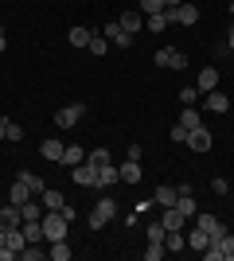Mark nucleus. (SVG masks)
I'll list each match as a JSON object with an SVG mask.
<instances>
[{"label":"nucleus","instance_id":"c756f323","mask_svg":"<svg viewBox=\"0 0 234 261\" xmlns=\"http://www.w3.org/2000/svg\"><path fill=\"white\" fill-rule=\"evenodd\" d=\"M90 35L94 32H86V28H70L67 39H70V47H90Z\"/></svg>","mask_w":234,"mask_h":261},{"label":"nucleus","instance_id":"a211bd4d","mask_svg":"<svg viewBox=\"0 0 234 261\" xmlns=\"http://www.w3.org/2000/svg\"><path fill=\"white\" fill-rule=\"evenodd\" d=\"M70 246H67V238H59V242H51V250H47V257L51 261H70Z\"/></svg>","mask_w":234,"mask_h":261},{"label":"nucleus","instance_id":"f257e3e1","mask_svg":"<svg viewBox=\"0 0 234 261\" xmlns=\"http://www.w3.org/2000/svg\"><path fill=\"white\" fill-rule=\"evenodd\" d=\"M39 222H43V238H47V242L67 238V230H70V222L59 215V211H43V218H39Z\"/></svg>","mask_w":234,"mask_h":261},{"label":"nucleus","instance_id":"e433bc0d","mask_svg":"<svg viewBox=\"0 0 234 261\" xmlns=\"http://www.w3.org/2000/svg\"><path fill=\"white\" fill-rule=\"evenodd\" d=\"M195 98H199V86H188V90H179V106H195Z\"/></svg>","mask_w":234,"mask_h":261},{"label":"nucleus","instance_id":"c9c22d12","mask_svg":"<svg viewBox=\"0 0 234 261\" xmlns=\"http://www.w3.org/2000/svg\"><path fill=\"white\" fill-rule=\"evenodd\" d=\"M164 28H168V16H164V12L148 16V32H164Z\"/></svg>","mask_w":234,"mask_h":261},{"label":"nucleus","instance_id":"9b49d317","mask_svg":"<svg viewBox=\"0 0 234 261\" xmlns=\"http://www.w3.org/2000/svg\"><path fill=\"white\" fill-rule=\"evenodd\" d=\"M63 148H67V144L43 141V144H39V156H43V160H51V164H59V160H63Z\"/></svg>","mask_w":234,"mask_h":261},{"label":"nucleus","instance_id":"a878e982","mask_svg":"<svg viewBox=\"0 0 234 261\" xmlns=\"http://www.w3.org/2000/svg\"><path fill=\"white\" fill-rule=\"evenodd\" d=\"M4 246H12V250H16V257H20V250L28 246V238H23V226H12V230H8V242H4Z\"/></svg>","mask_w":234,"mask_h":261},{"label":"nucleus","instance_id":"7c9ffc66","mask_svg":"<svg viewBox=\"0 0 234 261\" xmlns=\"http://www.w3.org/2000/svg\"><path fill=\"white\" fill-rule=\"evenodd\" d=\"M90 55H106L110 51V39H106V35H90V47H86Z\"/></svg>","mask_w":234,"mask_h":261},{"label":"nucleus","instance_id":"2f4dec72","mask_svg":"<svg viewBox=\"0 0 234 261\" xmlns=\"http://www.w3.org/2000/svg\"><path fill=\"white\" fill-rule=\"evenodd\" d=\"M4 141H12V144H20V141H23V129L16 125V121H4Z\"/></svg>","mask_w":234,"mask_h":261},{"label":"nucleus","instance_id":"bb28decb","mask_svg":"<svg viewBox=\"0 0 234 261\" xmlns=\"http://www.w3.org/2000/svg\"><path fill=\"white\" fill-rule=\"evenodd\" d=\"M86 164H94V168H106V164H113V152H110V148H94V152L86 156Z\"/></svg>","mask_w":234,"mask_h":261},{"label":"nucleus","instance_id":"b1692460","mask_svg":"<svg viewBox=\"0 0 234 261\" xmlns=\"http://www.w3.org/2000/svg\"><path fill=\"white\" fill-rule=\"evenodd\" d=\"M184 238H188V246H191V250H207V246H211V238H207V234H203V230L199 226H195V230H191V234H184Z\"/></svg>","mask_w":234,"mask_h":261},{"label":"nucleus","instance_id":"72a5a7b5","mask_svg":"<svg viewBox=\"0 0 234 261\" xmlns=\"http://www.w3.org/2000/svg\"><path fill=\"white\" fill-rule=\"evenodd\" d=\"M20 257H23V261H43V257H47V250H35V242H28V246L20 250Z\"/></svg>","mask_w":234,"mask_h":261},{"label":"nucleus","instance_id":"412c9836","mask_svg":"<svg viewBox=\"0 0 234 261\" xmlns=\"http://www.w3.org/2000/svg\"><path fill=\"white\" fill-rule=\"evenodd\" d=\"M207 109H211V113H226V109H230V98H226V94H207Z\"/></svg>","mask_w":234,"mask_h":261},{"label":"nucleus","instance_id":"49530a36","mask_svg":"<svg viewBox=\"0 0 234 261\" xmlns=\"http://www.w3.org/2000/svg\"><path fill=\"white\" fill-rule=\"evenodd\" d=\"M230 16H234V0H230Z\"/></svg>","mask_w":234,"mask_h":261},{"label":"nucleus","instance_id":"58836bf2","mask_svg":"<svg viewBox=\"0 0 234 261\" xmlns=\"http://www.w3.org/2000/svg\"><path fill=\"white\" fill-rule=\"evenodd\" d=\"M141 12H145V16H156V12H164V0H141Z\"/></svg>","mask_w":234,"mask_h":261},{"label":"nucleus","instance_id":"f3484780","mask_svg":"<svg viewBox=\"0 0 234 261\" xmlns=\"http://www.w3.org/2000/svg\"><path fill=\"white\" fill-rule=\"evenodd\" d=\"M20 184L28 187L32 195H43V191H47V184H43V179H39V175H35V172H20Z\"/></svg>","mask_w":234,"mask_h":261},{"label":"nucleus","instance_id":"aec40b11","mask_svg":"<svg viewBox=\"0 0 234 261\" xmlns=\"http://www.w3.org/2000/svg\"><path fill=\"white\" fill-rule=\"evenodd\" d=\"M117 179H121V172H117L113 164H106V168H98V187H113V184H117Z\"/></svg>","mask_w":234,"mask_h":261},{"label":"nucleus","instance_id":"39448f33","mask_svg":"<svg viewBox=\"0 0 234 261\" xmlns=\"http://www.w3.org/2000/svg\"><path fill=\"white\" fill-rule=\"evenodd\" d=\"M195 226H199V230H203V234H207L211 242H219V238L226 234L223 218H215V215H195Z\"/></svg>","mask_w":234,"mask_h":261},{"label":"nucleus","instance_id":"f8f14e48","mask_svg":"<svg viewBox=\"0 0 234 261\" xmlns=\"http://www.w3.org/2000/svg\"><path fill=\"white\" fill-rule=\"evenodd\" d=\"M86 160V152H82V148H78V144H67V148H63V168H78V164Z\"/></svg>","mask_w":234,"mask_h":261},{"label":"nucleus","instance_id":"473e14b6","mask_svg":"<svg viewBox=\"0 0 234 261\" xmlns=\"http://www.w3.org/2000/svg\"><path fill=\"white\" fill-rule=\"evenodd\" d=\"M168 253V246L164 242H148V250H145V261H160Z\"/></svg>","mask_w":234,"mask_h":261},{"label":"nucleus","instance_id":"a19ab883","mask_svg":"<svg viewBox=\"0 0 234 261\" xmlns=\"http://www.w3.org/2000/svg\"><path fill=\"white\" fill-rule=\"evenodd\" d=\"M211 191H215V195H226V191H230V184H226V179H211Z\"/></svg>","mask_w":234,"mask_h":261},{"label":"nucleus","instance_id":"cd10ccee","mask_svg":"<svg viewBox=\"0 0 234 261\" xmlns=\"http://www.w3.org/2000/svg\"><path fill=\"white\" fill-rule=\"evenodd\" d=\"M28 199H32V191H28V187H23L20 179H16V187H12V191H8V203H16V207H23Z\"/></svg>","mask_w":234,"mask_h":261},{"label":"nucleus","instance_id":"c03bdc74","mask_svg":"<svg viewBox=\"0 0 234 261\" xmlns=\"http://www.w3.org/2000/svg\"><path fill=\"white\" fill-rule=\"evenodd\" d=\"M4 47H8V39H4V32H0V51H4Z\"/></svg>","mask_w":234,"mask_h":261},{"label":"nucleus","instance_id":"c85d7f7f","mask_svg":"<svg viewBox=\"0 0 234 261\" xmlns=\"http://www.w3.org/2000/svg\"><path fill=\"white\" fill-rule=\"evenodd\" d=\"M176 207H179V215H184V218H195V215H199V207H195V199H191V195H179Z\"/></svg>","mask_w":234,"mask_h":261},{"label":"nucleus","instance_id":"6e6552de","mask_svg":"<svg viewBox=\"0 0 234 261\" xmlns=\"http://www.w3.org/2000/svg\"><path fill=\"white\" fill-rule=\"evenodd\" d=\"M188 148H191V152H207V148H211V129H207V125L191 129L188 133Z\"/></svg>","mask_w":234,"mask_h":261},{"label":"nucleus","instance_id":"dca6fc26","mask_svg":"<svg viewBox=\"0 0 234 261\" xmlns=\"http://www.w3.org/2000/svg\"><path fill=\"white\" fill-rule=\"evenodd\" d=\"M39 199H43V207H47V211H63V203H67L59 187H47V191H43V195H39Z\"/></svg>","mask_w":234,"mask_h":261},{"label":"nucleus","instance_id":"a18cd8bd","mask_svg":"<svg viewBox=\"0 0 234 261\" xmlns=\"http://www.w3.org/2000/svg\"><path fill=\"white\" fill-rule=\"evenodd\" d=\"M4 121H8V117H0V141H4Z\"/></svg>","mask_w":234,"mask_h":261},{"label":"nucleus","instance_id":"393cba45","mask_svg":"<svg viewBox=\"0 0 234 261\" xmlns=\"http://www.w3.org/2000/svg\"><path fill=\"white\" fill-rule=\"evenodd\" d=\"M20 211H23V222H35V218H43V211H47V207H43V199H39V203H32V199H28Z\"/></svg>","mask_w":234,"mask_h":261},{"label":"nucleus","instance_id":"7ed1b4c3","mask_svg":"<svg viewBox=\"0 0 234 261\" xmlns=\"http://www.w3.org/2000/svg\"><path fill=\"white\" fill-rule=\"evenodd\" d=\"M156 66H168V70H184V66H188V55L176 51V47H160V51H156Z\"/></svg>","mask_w":234,"mask_h":261},{"label":"nucleus","instance_id":"79ce46f5","mask_svg":"<svg viewBox=\"0 0 234 261\" xmlns=\"http://www.w3.org/2000/svg\"><path fill=\"white\" fill-rule=\"evenodd\" d=\"M226 47H230V51H234V28H230V32H226Z\"/></svg>","mask_w":234,"mask_h":261},{"label":"nucleus","instance_id":"20e7f679","mask_svg":"<svg viewBox=\"0 0 234 261\" xmlns=\"http://www.w3.org/2000/svg\"><path fill=\"white\" fill-rule=\"evenodd\" d=\"M82 117H86V106L74 101V106H67V109H59V113H55V125H59V129H74Z\"/></svg>","mask_w":234,"mask_h":261},{"label":"nucleus","instance_id":"4c0bfd02","mask_svg":"<svg viewBox=\"0 0 234 261\" xmlns=\"http://www.w3.org/2000/svg\"><path fill=\"white\" fill-rule=\"evenodd\" d=\"M164 222H148V242H164Z\"/></svg>","mask_w":234,"mask_h":261},{"label":"nucleus","instance_id":"2eb2a0df","mask_svg":"<svg viewBox=\"0 0 234 261\" xmlns=\"http://www.w3.org/2000/svg\"><path fill=\"white\" fill-rule=\"evenodd\" d=\"M117 172H121V184H137L141 179V160H125Z\"/></svg>","mask_w":234,"mask_h":261},{"label":"nucleus","instance_id":"9d476101","mask_svg":"<svg viewBox=\"0 0 234 261\" xmlns=\"http://www.w3.org/2000/svg\"><path fill=\"white\" fill-rule=\"evenodd\" d=\"M195 86H199V94H211V90L219 86V70H215V66H203V70H199V82H195Z\"/></svg>","mask_w":234,"mask_h":261},{"label":"nucleus","instance_id":"ddd939ff","mask_svg":"<svg viewBox=\"0 0 234 261\" xmlns=\"http://www.w3.org/2000/svg\"><path fill=\"white\" fill-rule=\"evenodd\" d=\"M117 23H121L125 32L133 35V32H141V28H145V12H125V16H121Z\"/></svg>","mask_w":234,"mask_h":261},{"label":"nucleus","instance_id":"1a4fd4ad","mask_svg":"<svg viewBox=\"0 0 234 261\" xmlns=\"http://www.w3.org/2000/svg\"><path fill=\"white\" fill-rule=\"evenodd\" d=\"M0 226H4V230H12V226H23V211L16 207V203L0 207Z\"/></svg>","mask_w":234,"mask_h":261},{"label":"nucleus","instance_id":"f03ea898","mask_svg":"<svg viewBox=\"0 0 234 261\" xmlns=\"http://www.w3.org/2000/svg\"><path fill=\"white\" fill-rule=\"evenodd\" d=\"M110 218H117V203H113V199H98V207L90 211V226L101 230L106 222H110Z\"/></svg>","mask_w":234,"mask_h":261},{"label":"nucleus","instance_id":"4be33fe9","mask_svg":"<svg viewBox=\"0 0 234 261\" xmlns=\"http://www.w3.org/2000/svg\"><path fill=\"white\" fill-rule=\"evenodd\" d=\"M23 238L35 242V246H39V242H47V238H43V222H39V218H35V222H23Z\"/></svg>","mask_w":234,"mask_h":261},{"label":"nucleus","instance_id":"6ab92c4d","mask_svg":"<svg viewBox=\"0 0 234 261\" xmlns=\"http://www.w3.org/2000/svg\"><path fill=\"white\" fill-rule=\"evenodd\" d=\"M176 199H179V191H176V187H156L152 203H160V207H176Z\"/></svg>","mask_w":234,"mask_h":261},{"label":"nucleus","instance_id":"37998d69","mask_svg":"<svg viewBox=\"0 0 234 261\" xmlns=\"http://www.w3.org/2000/svg\"><path fill=\"white\" fill-rule=\"evenodd\" d=\"M179 4H184V0H164V8H179Z\"/></svg>","mask_w":234,"mask_h":261},{"label":"nucleus","instance_id":"0eeeda50","mask_svg":"<svg viewBox=\"0 0 234 261\" xmlns=\"http://www.w3.org/2000/svg\"><path fill=\"white\" fill-rule=\"evenodd\" d=\"M101 35H106L110 43H117V47H133V35L125 32V28H121L117 20H113V23H106V28H101Z\"/></svg>","mask_w":234,"mask_h":261},{"label":"nucleus","instance_id":"4468645a","mask_svg":"<svg viewBox=\"0 0 234 261\" xmlns=\"http://www.w3.org/2000/svg\"><path fill=\"white\" fill-rule=\"evenodd\" d=\"M160 222H164V230H184V215H179V207H164Z\"/></svg>","mask_w":234,"mask_h":261},{"label":"nucleus","instance_id":"ea45409f","mask_svg":"<svg viewBox=\"0 0 234 261\" xmlns=\"http://www.w3.org/2000/svg\"><path fill=\"white\" fill-rule=\"evenodd\" d=\"M188 125H172V141H176V144H188Z\"/></svg>","mask_w":234,"mask_h":261},{"label":"nucleus","instance_id":"f704fd0d","mask_svg":"<svg viewBox=\"0 0 234 261\" xmlns=\"http://www.w3.org/2000/svg\"><path fill=\"white\" fill-rule=\"evenodd\" d=\"M219 250H223V257H226V261H234V234H230V230H226L223 238H219Z\"/></svg>","mask_w":234,"mask_h":261},{"label":"nucleus","instance_id":"5701e85b","mask_svg":"<svg viewBox=\"0 0 234 261\" xmlns=\"http://www.w3.org/2000/svg\"><path fill=\"white\" fill-rule=\"evenodd\" d=\"M179 125H188V129H199V125H203L199 109H195V106H184V113H179Z\"/></svg>","mask_w":234,"mask_h":261},{"label":"nucleus","instance_id":"423d86ee","mask_svg":"<svg viewBox=\"0 0 234 261\" xmlns=\"http://www.w3.org/2000/svg\"><path fill=\"white\" fill-rule=\"evenodd\" d=\"M70 175H74V184L78 187H98V168H94V164H78V168H70Z\"/></svg>","mask_w":234,"mask_h":261}]
</instances>
